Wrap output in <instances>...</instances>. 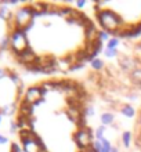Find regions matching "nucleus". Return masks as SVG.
Segmentation results:
<instances>
[{"label": "nucleus", "instance_id": "nucleus-3", "mask_svg": "<svg viewBox=\"0 0 141 152\" xmlns=\"http://www.w3.org/2000/svg\"><path fill=\"white\" fill-rule=\"evenodd\" d=\"M0 152H24L18 141L12 140L8 134L0 133Z\"/></svg>", "mask_w": 141, "mask_h": 152}, {"label": "nucleus", "instance_id": "nucleus-2", "mask_svg": "<svg viewBox=\"0 0 141 152\" xmlns=\"http://www.w3.org/2000/svg\"><path fill=\"white\" fill-rule=\"evenodd\" d=\"M14 1H0V57L6 54L8 40V31H10V20L14 10Z\"/></svg>", "mask_w": 141, "mask_h": 152}, {"label": "nucleus", "instance_id": "nucleus-1", "mask_svg": "<svg viewBox=\"0 0 141 152\" xmlns=\"http://www.w3.org/2000/svg\"><path fill=\"white\" fill-rule=\"evenodd\" d=\"M24 93V82L18 72L10 66H0V120L14 119Z\"/></svg>", "mask_w": 141, "mask_h": 152}]
</instances>
